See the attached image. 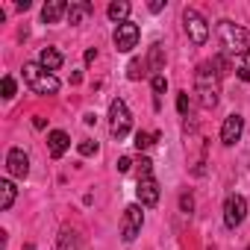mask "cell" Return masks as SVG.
Instances as JSON below:
<instances>
[{
  "mask_svg": "<svg viewBox=\"0 0 250 250\" xmlns=\"http://www.w3.org/2000/svg\"><path fill=\"white\" fill-rule=\"evenodd\" d=\"M139 36H142L139 24L124 21V24H118V30H115V47H118L121 53H130V50L139 44Z\"/></svg>",
  "mask_w": 250,
  "mask_h": 250,
  "instance_id": "cell-8",
  "label": "cell"
},
{
  "mask_svg": "<svg viewBox=\"0 0 250 250\" xmlns=\"http://www.w3.org/2000/svg\"><path fill=\"white\" fill-rule=\"evenodd\" d=\"M180 209H183V212H191V209H194V197H191V194H183V197H180Z\"/></svg>",
  "mask_w": 250,
  "mask_h": 250,
  "instance_id": "cell-26",
  "label": "cell"
},
{
  "mask_svg": "<svg viewBox=\"0 0 250 250\" xmlns=\"http://www.w3.org/2000/svg\"><path fill=\"white\" fill-rule=\"evenodd\" d=\"M238 77H241L244 83H250V68H244V65H238Z\"/></svg>",
  "mask_w": 250,
  "mask_h": 250,
  "instance_id": "cell-28",
  "label": "cell"
},
{
  "mask_svg": "<svg viewBox=\"0 0 250 250\" xmlns=\"http://www.w3.org/2000/svg\"><path fill=\"white\" fill-rule=\"evenodd\" d=\"M15 197H18V188H15V183H9V180H3L0 183V209H12V203H15Z\"/></svg>",
  "mask_w": 250,
  "mask_h": 250,
  "instance_id": "cell-18",
  "label": "cell"
},
{
  "mask_svg": "<svg viewBox=\"0 0 250 250\" xmlns=\"http://www.w3.org/2000/svg\"><path fill=\"white\" fill-rule=\"evenodd\" d=\"M177 112H180L183 118L188 115V94H186V91H180V94H177Z\"/></svg>",
  "mask_w": 250,
  "mask_h": 250,
  "instance_id": "cell-24",
  "label": "cell"
},
{
  "mask_svg": "<svg viewBox=\"0 0 250 250\" xmlns=\"http://www.w3.org/2000/svg\"><path fill=\"white\" fill-rule=\"evenodd\" d=\"M106 15H109L112 21H118V24L130 21V3H127V0H112L109 9H106Z\"/></svg>",
  "mask_w": 250,
  "mask_h": 250,
  "instance_id": "cell-17",
  "label": "cell"
},
{
  "mask_svg": "<svg viewBox=\"0 0 250 250\" xmlns=\"http://www.w3.org/2000/svg\"><path fill=\"white\" fill-rule=\"evenodd\" d=\"M88 15H94V3H88V0H74V3H68V21L71 24H83Z\"/></svg>",
  "mask_w": 250,
  "mask_h": 250,
  "instance_id": "cell-14",
  "label": "cell"
},
{
  "mask_svg": "<svg viewBox=\"0 0 250 250\" xmlns=\"http://www.w3.org/2000/svg\"><path fill=\"white\" fill-rule=\"evenodd\" d=\"M145 68H147L153 77H159V74H162V68H165V53H162V44H153V47H150V56H147Z\"/></svg>",
  "mask_w": 250,
  "mask_h": 250,
  "instance_id": "cell-16",
  "label": "cell"
},
{
  "mask_svg": "<svg viewBox=\"0 0 250 250\" xmlns=\"http://www.w3.org/2000/svg\"><path fill=\"white\" fill-rule=\"evenodd\" d=\"M62 18H68V3L65 0H47L42 9V21L44 24H59Z\"/></svg>",
  "mask_w": 250,
  "mask_h": 250,
  "instance_id": "cell-12",
  "label": "cell"
},
{
  "mask_svg": "<svg viewBox=\"0 0 250 250\" xmlns=\"http://www.w3.org/2000/svg\"><path fill=\"white\" fill-rule=\"evenodd\" d=\"M244 215H247V200H244L241 194H229V197L224 200V224H227L229 229H235V227H241Z\"/></svg>",
  "mask_w": 250,
  "mask_h": 250,
  "instance_id": "cell-7",
  "label": "cell"
},
{
  "mask_svg": "<svg viewBox=\"0 0 250 250\" xmlns=\"http://www.w3.org/2000/svg\"><path fill=\"white\" fill-rule=\"evenodd\" d=\"M62 62H65V56H62L56 47H44V50L39 53V65H42L44 71H50V74H53V71H59V68H62Z\"/></svg>",
  "mask_w": 250,
  "mask_h": 250,
  "instance_id": "cell-15",
  "label": "cell"
},
{
  "mask_svg": "<svg viewBox=\"0 0 250 250\" xmlns=\"http://www.w3.org/2000/svg\"><path fill=\"white\" fill-rule=\"evenodd\" d=\"M127 77H130V80H142V77H145V65H142L139 59H133L130 68H127Z\"/></svg>",
  "mask_w": 250,
  "mask_h": 250,
  "instance_id": "cell-23",
  "label": "cell"
},
{
  "mask_svg": "<svg viewBox=\"0 0 250 250\" xmlns=\"http://www.w3.org/2000/svg\"><path fill=\"white\" fill-rule=\"evenodd\" d=\"M247 250H250V247H247Z\"/></svg>",
  "mask_w": 250,
  "mask_h": 250,
  "instance_id": "cell-31",
  "label": "cell"
},
{
  "mask_svg": "<svg viewBox=\"0 0 250 250\" xmlns=\"http://www.w3.org/2000/svg\"><path fill=\"white\" fill-rule=\"evenodd\" d=\"M24 83H27L36 94H56V91H59L56 74L44 71L39 62H27V65H24Z\"/></svg>",
  "mask_w": 250,
  "mask_h": 250,
  "instance_id": "cell-3",
  "label": "cell"
},
{
  "mask_svg": "<svg viewBox=\"0 0 250 250\" xmlns=\"http://www.w3.org/2000/svg\"><path fill=\"white\" fill-rule=\"evenodd\" d=\"M6 171H9L12 177L24 180V177L30 174V156H27L21 147H12V150L6 153Z\"/></svg>",
  "mask_w": 250,
  "mask_h": 250,
  "instance_id": "cell-10",
  "label": "cell"
},
{
  "mask_svg": "<svg viewBox=\"0 0 250 250\" xmlns=\"http://www.w3.org/2000/svg\"><path fill=\"white\" fill-rule=\"evenodd\" d=\"M218 77L221 71H215L212 62H203L194 74V83H197V94H200V106L203 109H215L218 103Z\"/></svg>",
  "mask_w": 250,
  "mask_h": 250,
  "instance_id": "cell-2",
  "label": "cell"
},
{
  "mask_svg": "<svg viewBox=\"0 0 250 250\" xmlns=\"http://www.w3.org/2000/svg\"><path fill=\"white\" fill-rule=\"evenodd\" d=\"M241 133H244V118L241 115H227L224 118V127H221V142L227 147H232L241 139Z\"/></svg>",
  "mask_w": 250,
  "mask_h": 250,
  "instance_id": "cell-9",
  "label": "cell"
},
{
  "mask_svg": "<svg viewBox=\"0 0 250 250\" xmlns=\"http://www.w3.org/2000/svg\"><path fill=\"white\" fill-rule=\"evenodd\" d=\"M153 142H159L156 133H153V136H147V133H136V147H139V150H147Z\"/></svg>",
  "mask_w": 250,
  "mask_h": 250,
  "instance_id": "cell-21",
  "label": "cell"
},
{
  "mask_svg": "<svg viewBox=\"0 0 250 250\" xmlns=\"http://www.w3.org/2000/svg\"><path fill=\"white\" fill-rule=\"evenodd\" d=\"M218 36H221V44L229 56H235L238 65L250 68V30H244L241 24H232V21H218Z\"/></svg>",
  "mask_w": 250,
  "mask_h": 250,
  "instance_id": "cell-1",
  "label": "cell"
},
{
  "mask_svg": "<svg viewBox=\"0 0 250 250\" xmlns=\"http://www.w3.org/2000/svg\"><path fill=\"white\" fill-rule=\"evenodd\" d=\"M183 27H186V33H188V39H191L194 44H206V39H209V24H206V18H203L197 9H186V12H183Z\"/></svg>",
  "mask_w": 250,
  "mask_h": 250,
  "instance_id": "cell-5",
  "label": "cell"
},
{
  "mask_svg": "<svg viewBox=\"0 0 250 250\" xmlns=\"http://www.w3.org/2000/svg\"><path fill=\"white\" fill-rule=\"evenodd\" d=\"M94 56H97V50L91 47V50H85V62H94Z\"/></svg>",
  "mask_w": 250,
  "mask_h": 250,
  "instance_id": "cell-30",
  "label": "cell"
},
{
  "mask_svg": "<svg viewBox=\"0 0 250 250\" xmlns=\"http://www.w3.org/2000/svg\"><path fill=\"white\" fill-rule=\"evenodd\" d=\"M77 244H80L77 232H74V229H62V232H59V247H56V250H77Z\"/></svg>",
  "mask_w": 250,
  "mask_h": 250,
  "instance_id": "cell-19",
  "label": "cell"
},
{
  "mask_svg": "<svg viewBox=\"0 0 250 250\" xmlns=\"http://www.w3.org/2000/svg\"><path fill=\"white\" fill-rule=\"evenodd\" d=\"M142 224H145L142 203L127 206V209H124V221H121V238L124 241H136V235L142 232Z\"/></svg>",
  "mask_w": 250,
  "mask_h": 250,
  "instance_id": "cell-6",
  "label": "cell"
},
{
  "mask_svg": "<svg viewBox=\"0 0 250 250\" xmlns=\"http://www.w3.org/2000/svg\"><path fill=\"white\" fill-rule=\"evenodd\" d=\"M3 97H15V80L12 77H3Z\"/></svg>",
  "mask_w": 250,
  "mask_h": 250,
  "instance_id": "cell-25",
  "label": "cell"
},
{
  "mask_svg": "<svg viewBox=\"0 0 250 250\" xmlns=\"http://www.w3.org/2000/svg\"><path fill=\"white\" fill-rule=\"evenodd\" d=\"M130 165H133L130 156H121V159H118V171H121V174H124V171H130Z\"/></svg>",
  "mask_w": 250,
  "mask_h": 250,
  "instance_id": "cell-27",
  "label": "cell"
},
{
  "mask_svg": "<svg viewBox=\"0 0 250 250\" xmlns=\"http://www.w3.org/2000/svg\"><path fill=\"white\" fill-rule=\"evenodd\" d=\"M130 127H133V115H130L127 103H124L121 97H115L109 103V133H112V139H118V142L127 139Z\"/></svg>",
  "mask_w": 250,
  "mask_h": 250,
  "instance_id": "cell-4",
  "label": "cell"
},
{
  "mask_svg": "<svg viewBox=\"0 0 250 250\" xmlns=\"http://www.w3.org/2000/svg\"><path fill=\"white\" fill-rule=\"evenodd\" d=\"M68 147H71V139H68V133H62V130H53V133L47 136V150H50V156H53V159H62Z\"/></svg>",
  "mask_w": 250,
  "mask_h": 250,
  "instance_id": "cell-13",
  "label": "cell"
},
{
  "mask_svg": "<svg viewBox=\"0 0 250 250\" xmlns=\"http://www.w3.org/2000/svg\"><path fill=\"white\" fill-rule=\"evenodd\" d=\"M77 150H80V156H94V153H97V142H91V139H83V142L77 145Z\"/></svg>",
  "mask_w": 250,
  "mask_h": 250,
  "instance_id": "cell-22",
  "label": "cell"
},
{
  "mask_svg": "<svg viewBox=\"0 0 250 250\" xmlns=\"http://www.w3.org/2000/svg\"><path fill=\"white\" fill-rule=\"evenodd\" d=\"M150 85H153V106L159 109V97H162V91H165V85H168V83H165V77L159 74V77H153V80H150Z\"/></svg>",
  "mask_w": 250,
  "mask_h": 250,
  "instance_id": "cell-20",
  "label": "cell"
},
{
  "mask_svg": "<svg viewBox=\"0 0 250 250\" xmlns=\"http://www.w3.org/2000/svg\"><path fill=\"white\" fill-rule=\"evenodd\" d=\"M136 194H139V203L142 206H156L159 203V183H156V177L153 174L150 177H139Z\"/></svg>",
  "mask_w": 250,
  "mask_h": 250,
  "instance_id": "cell-11",
  "label": "cell"
},
{
  "mask_svg": "<svg viewBox=\"0 0 250 250\" xmlns=\"http://www.w3.org/2000/svg\"><path fill=\"white\" fill-rule=\"evenodd\" d=\"M162 9H165L162 0H153V3H150V12H162Z\"/></svg>",
  "mask_w": 250,
  "mask_h": 250,
  "instance_id": "cell-29",
  "label": "cell"
}]
</instances>
